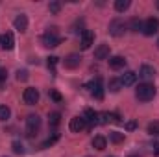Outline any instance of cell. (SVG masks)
Instances as JSON below:
<instances>
[{
	"instance_id": "1",
	"label": "cell",
	"mask_w": 159,
	"mask_h": 157,
	"mask_svg": "<svg viewBox=\"0 0 159 157\" xmlns=\"http://www.w3.org/2000/svg\"><path fill=\"white\" fill-rule=\"evenodd\" d=\"M135 96H137V100H141V102H150L154 96H156V87L152 85V83H139L137 85V89H135Z\"/></svg>"
},
{
	"instance_id": "2",
	"label": "cell",
	"mask_w": 159,
	"mask_h": 157,
	"mask_svg": "<svg viewBox=\"0 0 159 157\" xmlns=\"http://www.w3.org/2000/svg\"><path fill=\"white\" fill-rule=\"evenodd\" d=\"M41 43H43V46H46V48H56V46H59L61 39L57 37L56 28H50V30L41 37Z\"/></svg>"
},
{
	"instance_id": "3",
	"label": "cell",
	"mask_w": 159,
	"mask_h": 157,
	"mask_svg": "<svg viewBox=\"0 0 159 157\" xmlns=\"http://www.w3.org/2000/svg\"><path fill=\"white\" fill-rule=\"evenodd\" d=\"M39 129H41V118L37 115H28V118H26V133H28V137L37 135Z\"/></svg>"
},
{
	"instance_id": "4",
	"label": "cell",
	"mask_w": 159,
	"mask_h": 157,
	"mask_svg": "<svg viewBox=\"0 0 159 157\" xmlns=\"http://www.w3.org/2000/svg\"><path fill=\"white\" fill-rule=\"evenodd\" d=\"M126 28H128V24H126L122 19H113V20L109 22V34H111L113 37H120V35L126 32Z\"/></svg>"
},
{
	"instance_id": "5",
	"label": "cell",
	"mask_w": 159,
	"mask_h": 157,
	"mask_svg": "<svg viewBox=\"0 0 159 157\" xmlns=\"http://www.w3.org/2000/svg\"><path fill=\"white\" fill-rule=\"evenodd\" d=\"M157 32H159V19H156V17L146 19L144 24H143V34L150 37V35H154V34H157Z\"/></svg>"
},
{
	"instance_id": "6",
	"label": "cell",
	"mask_w": 159,
	"mask_h": 157,
	"mask_svg": "<svg viewBox=\"0 0 159 157\" xmlns=\"http://www.w3.org/2000/svg\"><path fill=\"white\" fill-rule=\"evenodd\" d=\"M89 89H91V94L96 98V100H102L104 98V85H102V78H96L89 83Z\"/></svg>"
},
{
	"instance_id": "7",
	"label": "cell",
	"mask_w": 159,
	"mask_h": 157,
	"mask_svg": "<svg viewBox=\"0 0 159 157\" xmlns=\"http://www.w3.org/2000/svg\"><path fill=\"white\" fill-rule=\"evenodd\" d=\"M22 98H24V102H26L28 105H35V104L39 102V91H37L35 87H28V89H24Z\"/></svg>"
},
{
	"instance_id": "8",
	"label": "cell",
	"mask_w": 159,
	"mask_h": 157,
	"mask_svg": "<svg viewBox=\"0 0 159 157\" xmlns=\"http://www.w3.org/2000/svg\"><path fill=\"white\" fill-rule=\"evenodd\" d=\"M94 43V34L91 30H83L81 35H80V44H81V50H89L91 44Z\"/></svg>"
},
{
	"instance_id": "9",
	"label": "cell",
	"mask_w": 159,
	"mask_h": 157,
	"mask_svg": "<svg viewBox=\"0 0 159 157\" xmlns=\"http://www.w3.org/2000/svg\"><path fill=\"white\" fill-rule=\"evenodd\" d=\"M63 65H65V69H78L80 65H81V56L80 54H69L65 59H63Z\"/></svg>"
},
{
	"instance_id": "10",
	"label": "cell",
	"mask_w": 159,
	"mask_h": 157,
	"mask_svg": "<svg viewBox=\"0 0 159 157\" xmlns=\"http://www.w3.org/2000/svg\"><path fill=\"white\" fill-rule=\"evenodd\" d=\"M13 26H15V30H19V32H26V28H28V17H26L24 13L17 15L15 20H13Z\"/></svg>"
},
{
	"instance_id": "11",
	"label": "cell",
	"mask_w": 159,
	"mask_h": 157,
	"mask_svg": "<svg viewBox=\"0 0 159 157\" xmlns=\"http://www.w3.org/2000/svg\"><path fill=\"white\" fill-rule=\"evenodd\" d=\"M85 126H87V122H85V118L83 117H74L72 120H70V131H74V133L83 131Z\"/></svg>"
},
{
	"instance_id": "12",
	"label": "cell",
	"mask_w": 159,
	"mask_h": 157,
	"mask_svg": "<svg viewBox=\"0 0 159 157\" xmlns=\"http://www.w3.org/2000/svg\"><path fill=\"white\" fill-rule=\"evenodd\" d=\"M0 46H2L4 50H13V46H15V39H13V34H11V32H6V35H2Z\"/></svg>"
},
{
	"instance_id": "13",
	"label": "cell",
	"mask_w": 159,
	"mask_h": 157,
	"mask_svg": "<svg viewBox=\"0 0 159 157\" xmlns=\"http://www.w3.org/2000/svg\"><path fill=\"white\" fill-rule=\"evenodd\" d=\"M135 81H137V74H135L133 70H128V72H124V74H122V78H120L122 87H129V85H133Z\"/></svg>"
},
{
	"instance_id": "14",
	"label": "cell",
	"mask_w": 159,
	"mask_h": 157,
	"mask_svg": "<svg viewBox=\"0 0 159 157\" xmlns=\"http://www.w3.org/2000/svg\"><path fill=\"white\" fill-rule=\"evenodd\" d=\"M94 57L96 59H107L109 57V44H98L94 48Z\"/></svg>"
},
{
	"instance_id": "15",
	"label": "cell",
	"mask_w": 159,
	"mask_h": 157,
	"mask_svg": "<svg viewBox=\"0 0 159 157\" xmlns=\"http://www.w3.org/2000/svg\"><path fill=\"white\" fill-rule=\"evenodd\" d=\"M109 67L113 70H120V69L126 67V59L122 56H113V57H109Z\"/></svg>"
},
{
	"instance_id": "16",
	"label": "cell",
	"mask_w": 159,
	"mask_h": 157,
	"mask_svg": "<svg viewBox=\"0 0 159 157\" xmlns=\"http://www.w3.org/2000/svg\"><path fill=\"white\" fill-rule=\"evenodd\" d=\"M98 113L96 111H93V109H85V115H83V118H85V122H89V126H96L98 124Z\"/></svg>"
},
{
	"instance_id": "17",
	"label": "cell",
	"mask_w": 159,
	"mask_h": 157,
	"mask_svg": "<svg viewBox=\"0 0 159 157\" xmlns=\"http://www.w3.org/2000/svg\"><path fill=\"white\" fill-rule=\"evenodd\" d=\"M139 76L144 79H150L156 76V70H154V67H150V65H143L141 67V70H139Z\"/></svg>"
},
{
	"instance_id": "18",
	"label": "cell",
	"mask_w": 159,
	"mask_h": 157,
	"mask_svg": "<svg viewBox=\"0 0 159 157\" xmlns=\"http://www.w3.org/2000/svg\"><path fill=\"white\" fill-rule=\"evenodd\" d=\"M106 146H107V141H106V137H102V135H96V137L93 139V148H96L98 152L106 150Z\"/></svg>"
},
{
	"instance_id": "19",
	"label": "cell",
	"mask_w": 159,
	"mask_h": 157,
	"mask_svg": "<svg viewBox=\"0 0 159 157\" xmlns=\"http://www.w3.org/2000/svg\"><path fill=\"white\" fill-rule=\"evenodd\" d=\"M143 20L141 19H137V17H133L129 22H128V30H131V32H143Z\"/></svg>"
},
{
	"instance_id": "20",
	"label": "cell",
	"mask_w": 159,
	"mask_h": 157,
	"mask_svg": "<svg viewBox=\"0 0 159 157\" xmlns=\"http://www.w3.org/2000/svg\"><path fill=\"white\" fill-rule=\"evenodd\" d=\"M59 122H61V115H59L57 111H54V113L48 115V124H50V128H57Z\"/></svg>"
},
{
	"instance_id": "21",
	"label": "cell",
	"mask_w": 159,
	"mask_h": 157,
	"mask_svg": "<svg viewBox=\"0 0 159 157\" xmlns=\"http://www.w3.org/2000/svg\"><path fill=\"white\" fill-rule=\"evenodd\" d=\"M107 87H109V91H111V92H119L120 89H122V83H120V79L111 78V79H109V83H107Z\"/></svg>"
},
{
	"instance_id": "22",
	"label": "cell",
	"mask_w": 159,
	"mask_h": 157,
	"mask_svg": "<svg viewBox=\"0 0 159 157\" xmlns=\"http://www.w3.org/2000/svg\"><path fill=\"white\" fill-rule=\"evenodd\" d=\"M109 141H111L113 144H120V142H124V133H120V131H113V133H109Z\"/></svg>"
},
{
	"instance_id": "23",
	"label": "cell",
	"mask_w": 159,
	"mask_h": 157,
	"mask_svg": "<svg viewBox=\"0 0 159 157\" xmlns=\"http://www.w3.org/2000/svg\"><path fill=\"white\" fill-rule=\"evenodd\" d=\"M128 7H129V0H117V2H115V9H117L119 13H124Z\"/></svg>"
},
{
	"instance_id": "24",
	"label": "cell",
	"mask_w": 159,
	"mask_h": 157,
	"mask_svg": "<svg viewBox=\"0 0 159 157\" xmlns=\"http://www.w3.org/2000/svg\"><path fill=\"white\" fill-rule=\"evenodd\" d=\"M9 117H11V109H9L7 105H0V120L6 122Z\"/></svg>"
},
{
	"instance_id": "25",
	"label": "cell",
	"mask_w": 159,
	"mask_h": 157,
	"mask_svg": "<svg viewBox=\"0 0 159 157\" xmlns=\"http://www.w3.org/2000/svg\"><path fill=\"white\" fill-rule=\"evenodd\" d=\"M148 133L154 135V137L159 135V122H150V124H148Z\"/></svg>"
},
{
	"instance_id": "26",
	"label": "cell",
	"mask_w": 159,
	"mask_h": 157,
	"mask_svg": "<svg viewBox=\"0 0 159 157\" xmlns=\"http://www.w3.org/2000/svg\"><path fill=\"white\" fill-rule=\"evenodd\" d=\"M48 9H50V13H59V9H61V2H57V0L50 2V4H48Z\"/></svg>"
},
{
	"instance_id": "27",
	"label": "cell",
	"mask_w": 159,
	"mask_h": 157,
	"mask_svg": "<svg viewBox=\"0 0 159 157\" xmlns=\"http://www.w3.org/2000/svg\"><path fill=\"white\" fill-rule=\"evenodd\" d=\"M57 139H59V133H54L52 137H48V139H46V141L43 142V148H48V146H52V144H54V142H56Z\"/></svg>"
},
{
	"instance_id": "28",
	"label": "cell",
	"mask_w": 159,
	"mask_h": 157,
	"mask_svg": "<svg viewBox=\"0 0 159 157\" xmlns=\"http://www.w3.org/2000/svg\"><path fill=\"white\" fill-rule=\"evenodd\" d=\"M11 148H13V152H15V154H22V152H24V148H22V144H20L19 141H15V142L11 144Z\"/></svg>"
},
{
	"instance_id": "29",
	"label": "cell",
	"mask_w": 159,
	"mask_h": 157,
	"mask_svg": "<svg viewBox=\"0 0 159 157\" xmlns=\"http://www.w3.org/2000/svg\"><path fill=\"white\" fill-rule=\"evenodd\" d=\"M56 63H57V57L56 56H52V57H48V69L54 72L56 70Z\"/></svg>"
},
{
	"instance_id": "30",
	"label": "cell",
	"mask_w": 159,
	"mask_h": 157,
	"mask_svg": "<svg viewBox=\"0 0 159 157\" xmlns=\"http://www.w3.org/2000/svg\"><path fill=\"white\" fill-rule=\"evenodd\" d=\"M17 79H19V81H26V79H28V72H26V70H19V72H17Z\"/></svg>"
},
{
	"instance_id": "31",
	"label": "cell",
	"mask_w": 159,
	"mask_h": 157,
	"mask_svg": "<svg viewBox=\"0 0 159 157\" xmlns=\"http://www.w3.org/2000/svg\"><path fill=\"white\" fill-rule=\"evenodd\" d=\"M50 98H52L54 102H61V94H59L57 91H50Z\"/></svg>"
},
{
	"instance_id": "32",
	"label": "cell",
	"mask_w": 159,
	"mask_h": 157,
	"mask_svg": "<svg viewBox=\"0 0 159 157\" xmlns=\"http://www.w3.org/2000/svg\"><path fill=\"white\" fill-rule=\"evenodd\" d=\"M6 78H7V70L6 69H0V85L6 81Z\"/></svg>"
},
{
	"instance_id": "33",
	"label": "cell",
	"mask_w": 159,
	"mask_h": 157,
	"mask_svg": "<svg viewBox=\"0 0 159 157\" xmlns=\"http://www.w3.org/2000/svg\"><path fill=\"white\" fill-rule=\"evenodd\" d=\"M135 126H137L135 122H128V124H126V128H128V129H135Z\"/></svg>"
},
{
	"instance_id": "34",
	"label": "cell",
	"mask_w": 159,
	"mask_h": 157,
	"mask_svg": "<svg viewBox=\"0 0 159 157\" xmlns=\"http://www.w3.org/2000/svg\"><path fill=\"white\" fill-rule=\"evenodd\" d=\"M152 150H154V154H156V155H159V144H157V142L152 146Z\"/></svg>"
},
{
	"instance_id": "35",
	"label": "cell",
	"mask_w": 159,
	"mask_h": 157,
	"mask_svg": "<svg viewBox=\"0 0 159 157\" xmlns=\"http://www.w3.org/2000/svg\"><path fill=\"white\" fill-rule=\"evenodd\" d=\"M156 7H157V9H159V0H157V2H156Z\"/></svg>"
},
{
	"instance_id": "36",
	"label": "cell",
	"mask_w": 159,
	"mask_h": 157,
	"mask_svg": "<svg viewBox=\"0 0 159 157\" xmlns=\"http://www.w3.org/2000/svg\"><path fill=\"white\" fill-rule=\"evenodd\" d=\"M128 157H139V155H135V154H131V155H128Z\"/></svg>"
},
{
	"instance_id": "37",
	"label": "cell",
	"mask_w": 159,
	"mask_h": 157,
	"mask_svg": "<svg viewBox=\"0 0 159 157\" xmlns=\"http://www.w3.org/2000/svg\"><path fill=\"white\" fill-rule=\"evenodd\" d=\"M157 48H159V39H157Z\"/></svg>"
},
{
	"instance_id": "38",
	"label": "cell",
	"mask_w": 159,
	"mask_h": 157,
	"mask_svg": "<svg viewBox=\"0 0 159 157\" xmlns=\"http://www.w3.org/2000/svg\"><path fill=\"white\" fill-rule=\"evenodd\" d=\"M109 157H115V155H109Z\"/></svg>"
},
{
	"instance_id": "39",
	"label": "cell",
	"mask_w": 159,
	"mask_h": 157,
	"mask_svg": "<svg viewBox=\"0 0 159 157\" xmlns=\"http://www.w3.org/2000/svg\"><path fill=\"white\" fill-rule=\"evenodd\" d=\"M0 41H2V37H0Z\"/></svg>"
}]
</instances>
